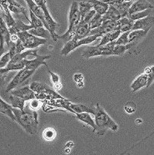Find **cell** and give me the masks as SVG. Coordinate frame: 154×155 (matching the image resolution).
Segmentation results:
<instances>
[{
  "mask_svg": "<svg viewBox=\"0 0 154 155\" xmlns=\"http://www.w3.org/2000/svg\"><path fill=\"white\" fill-rule=\"evenodd\" d=\"M148 9H153V5L147 0H135L128 9V14L141 12Z\"/></svg>",
  "mask_w": 154,
  "mask_h": 155,
  "instance_id": "2e32d148",
  "label": "cell"
},
{
  "mask_svg": "<svg viewBox=\"0 0 154 155\" xmlns=\"http://www.w3.org/2000/svg\"><path fill=\"white\" fill-rule=\"evenodd\" d=\"M102 1L108 3L109 5H114V6H116L122 2V0H102Z\"/></svg>",
  "mask_w": 154,
  "mask_h": 155,
  "instance_id": "60d3db41",
  "label": "cell"
},
{
  "mask_svg": "<svg viewBox=\"0 0 154 155\" xmlns=\"http://www.w3.org/2000/svg\"><path fill=\"white\" fill-rule=\"evenodd\" d=\"M151 12H152V9H145L144 11H141V12H135V13L132 14H128L127 16H128L129 19H131L133 21H136L138 19H142L144 17H146L148 15H149L151 14Z\"/></svg>",
  "mask_w": 154,
  "mask_h": 155,
  "instance_id": "f546056e",
  "label": "cell"
},
{
  "mask_svg": "<svg viewBox=\"0 0 154 155\" xmlns=\"http://www.w3.org/2000/svg\"><path fill=\"white\" fill-rule=\"evenodd\" d=\"M135 0H122V2H127V3L132 4Z\"/></svg>",
  "mask_w": 154,
  "mask_h": 155,
  "instance_id": "f6af8a7d",
  "label": "cell"
},
{
  "mask_svg": "<svg viewBox=\"0 0 154 155\" xmlns=\"http://www.w3.org/2000/svg\"><path fill=\"white\" fill-rule=\"evenodd\" d=\"M10 32L7 26L3 17H2L1 10H0V43L6 44L7 46L11 43Z\"/></svg>",
  "mask_w": 154,
  "mask_h": 155,
  "instance_id": "5bb4252c",
  "label": "cell"
},
{
  "mask_svg": "<svg viewBox=\"0 0 154 155\" xmlns=\"http://www.w3.org/2000/svg\"><path fill=\"white\" fill-rule=\"evenodd\" d=\"M34 73L35 70H29V69L26 68L20 70L18 72L17 74L14 77V78L11 80V82L8 84V86L6 87V89H5V91L9 92V91H12L14 89L17 88L19 86L23 84L26 80L30 78L31 76L33 75Z\"/></svg>",
  "mask_w": 154,
  "mask_h": 155,
  "instance_id": "ba28073f",
  "label": "cell"
},
{
  "mask_svg": "<svg viewBox=\"0 0 154 155\" xmlns=\"http://www.w3.org/2000/svg\"><path fill=\"white\" fill-rule=\"evenodd\" d=\"M144 73L147 75V77H148L147 87H149L154 81V66H152V67H147L146 68H145V70H144Z\"/></svg>",
  "mask_w": 154,
  "mask_h": 155,
  "instance_id": "e575fe53",
  "label": "cell"
},
{
  "mask_svg": "<svg viewBox=\"0 0 154 155\" xmlns=\"http://www.w3.org/2000/svg\"><path fill=\"white\" fill-rule=\"evenodd\" d=\"M56 135V130L52 127L46 128L43 132V137L44 138V140H53Z\"/></svg>",
  "mask_w": 154,
  "mask_h": 155,
  "instance_id": "836d02e7",
  "label": "cell"
},
{
  "mask_svg": "<svg viewBox=\"0 0 154 155\" xmlns=\"http://www.w3.org/2000/svg\"><path fill=\"white\" fill-rule=\"evenodd\" d=\"M89 2L91 3L93 9L95 11L96 13H98L101 15H104L109 8V5L106 2H103L102 0L101 1H100V0H90Z\"/></svg>",
  "mask_w": 154,
  "mask_h": 155,
  "instance_id": "cb8c5ba5",
  "label": "cell"
},
{
  "mask_svg": "<svg viewBox=\"0 0 154 155\" xmlns=\"http://www.w3.org/2000/svg\"><path fill=\"white\" fill-rule=\"evenodd\" d=\"M12 106L9 105L7 102H5L0 96V114L5 115L10 118L12 121L16 122V119L12 110Z\"/></svg>",
  "mask_w": 154,
  "mask_h": 155,
  "instance_id": "44dd1931",
  "label": "cell"
},
{
  "mask_svg": "<svg viewBox=\"0 0 154 155\" xmlns=\"http://www.w3.org/2000/svg\"><path fill=\"white\" fill-rule=\"evenodd\" d=\"M79 10H80V15H81V19L88 13L91 9H93L92 5L90 2H78Z\"/></svg>",
  "mask_w": 154,
  "mask_h": 155,
  "instance_id": "f1b7e54d",
  "label": "cell"
},
{
  "mask_svg": "<svg viewBox=\"0 0 154 155\" xmlns=\"http://www.w3.org/2000/svg\"><path fill=\"white\" fill-rule=\"evenodd\" d=\"M90 32H91V28H90L88 22L80 21V23L77 25V28H76L75 34H74L73 39L75 40H79V39L87 37L89 36Z\"/></svg>",
  "mask_w": 154,
  "mask_h": 155,
  "instance_id": "e0dca14e",
  "label": "cell"
},
{
  "mask_svg": "<svg viewBox=\"0 0 154 155\" xmlns=\"http://www.w3.org/2000/svg\"><path fill=\"white\" fill-rule=\"evenodd\" d=\"M12 110L16 119V123L19 124L26 132L32 135L37 133L39 120L36 110L30 109L29 107L23 110L12 107Z\"/></svg>",
  "mask_w": 154,
  "mask_h": 155,
  "instance_id": "6da1fadb",
  "label": "cell"
},
{
  "mask_svg": "<svg viewBox=\"0 0 154 155\" xmlns=\"http://www.w3.org/2000/svg\"><path fill=\"white\" fill-rule=\"evenodd\" d=\"M76 117L77 120H79L81 122H84L86 124H87L88 126H91L93 128V131L95 132L96 130V124L95 121L91 118V117L90 116L89 113H80V114H76Z\"/></svg>",
  "mask_w": 154,
  "mask_h": 155,
  "instance_id": "83f0119b",
  "label": "cell"
},
{
  "mask_svg": "<svg viewBox=\"0 0 154 155\" xmlns=\"http://www.w3.org/2000/svg\"><path fill=\"white\" fill-rule=\"evenodd\" d=\"M137 107L136 104L133 103L132 101H129V102L126 103L125 105L124 106V110L125 112L128 114H132L136 111Z\"/></svg>",
  "mask_w": 154,
  "mask_h": 155,
  "instance_id": "8d00e7d4",
  "label": "cell"
},
{
  "mask_svg": "<svg viewBox=\"0 0 154 155\" xmlns=\"http://www.w3.org/2000/svg\"><path fill=\"white\" fill-rule=\"evenodd\" d=\"M121 32L120 30H118V29L108 32V33H106V34H104V36H101V42L98 45V46H104V45H107L108 43L115 41V40H116L118 39V36L121 35Z\"/></svg>",
  "mask_w": 154,
  "mask_h": 155,
  "instance_id": "603a6c76",
  "label": "cell"
},
{
  "mask_svg": "<svg viewBox=\"0 0 154 155\" xmlns=\"http://www.w3.org/2000/svg\"><path fill=\"white\" fill-rule=\"evenodd\" d=\"M28 32H30L31 34L34 35V36L40 38H43V39H50V38H52L50 31L48 30L46 28H44V26H39V27L37 28H33V29H29Z\"/></svg>",
  "mask_w": 154,
  "mask_h": 155,
  "instance_id": "4316f807",
  "label": "cell"
},
{
  "mask_svg": "<svg viewBox=\"0 0 154 155\" xmlns=\"http://www.w3.org/2000/svg\"><path fill=\"white\" fill-rule=\"evenodd\" d=\"M25 1H26V4H27L29 10L32 11V12H33L38 18H39V19H41L43 25H44V27L48 29L47 23H46V19H45V15H44V13H43V10H42V9L38 6L37 4L34 2V0H25Z\"/></svg>",
  "mask_w": 154,
  "mask_h": 155,
  "instance_id": "ac0fdd59",
  "label": "cell"
},
{
  "mask_svg": "<svg viewBox=\"0 0 154 155\" xmlns=\"http://www.w3.org/2000/svg\"><path fill=\"white\" fill-rule=\"evenodd\" d=\"M104 19H103V15H100L98 13H95V15L92 17V19H91L90 22H89V26L91 29H94L95 28L99 27L101 25V23L103 22Z\"/></svg>",
  "mask_w": 154,
  "mask_h": 155,
  "instance_id": "4dcf8cb0",
  "label": "cell"
},
{
  "mask_svg": "<svg viewBox=\"0 0 154 155\" xmlns=\"http://www.w3.org/2000/svg\"><path fill=\"white\" fill-rule=\"evenodd\" d=\"M0 96L5 102L12 106V107L18 108L20 110H23L25 108V101L12 93L4 91H2V94Z\"/></svg>",
  "mask_w": 154,
  "mask_h": 155,
  "instance_id": "30bf717a",
  "label": "cell"
},
{
  "mask_svg": "<svg viewBox=\"0 0 154 155\" xmlns=\"http://www.w3.org/2000/svg\"><path fill=\"white\" fill-rule=\"evenodd\" d=\"M30 109L33 110H36L39 109V108L41 107V104L39 102V99H33L31 100V101L29 102V106H28Z\"/></svg>",
  "mask_w": 154,
  "mask_h": 155,
  "instance_id": "74e56055",
  "label": "cell"
},
{
  "mask_svg": "<svg viewBox=\"0 0 154 155\" xmlns=\"http://www.w3.org/2000/svg\"><path fill=\"white\" fill-rule=\"evenodd\" d=\"M15 49H16V53H20L26 50V47L24 46L23 43L19 38L17 39V41L15 42Z\"/></svg>",
  "mask_w": 154,
  "mask_h": 155,
  "instance_id": "f35d334b",
  "label": "cell"
},
{
  "mask_svg": "<svg viewBox=\"0 0 154 155\" xmlns=\"http://www.w3.org/2000/svg\"><path fill=\"white\" fill-rule=\"evenodd\" d=\"M66 104L69 108L74 111V114H80V113H89V114H93L94 115L96 110V107H88L82 104H73L69 101L66 100Z\"/></svg>",
  "mask_w": 154,
  "mask_h": 155,
  "instance_id": "9a60e30c",
  "label": "cell"
},
{
  "mask_svg": "<svg viewBox=\"0 0 154 155\" xmlns=\"http://www.w3.org/2000/svg\"><path fill=\"white\" fill-rule=\"evenodd\" d=\"M130 31L121 32L118 39L115 40V41L111 42V43L114 45H127L128 43H129V40H128V34H129Z\"/></svg>",
  "mask_w": 154,
  "mask_h": 155,
  "instance_id": "1f68e13d",
  "label": "cell"
},
{
  "mask_svg": "<svg viewBox=\"0 0 154 155\" xmlns=\"http://www.w3.org/2000/svg\"><path fill=\"white\" fill-rule=\"evenodd\" d=\"M5 77H6V73H0V88L2 87V84L4 83L5 80Z\"/></svg>",
  "mask_w": 154,
  "mask_h": 155,
  "instance_id": "b9f144b4",
  "label": "cell"
},
{
  "mask_svg": "<svg viewBox=\"0 0 154 155\" xmlns=\"http://www.w3.org/2000/svg\"><path fill=\"white\" fill-rule=\"evenodd\" d=\"M11 56L9 52H7V53H5L0 58V69L4 68L8 65V63L10 62L11 60Z\"/></svg>",
  "mask_w": 154,
  "mask_h": 155,
  "instance_id": "d590c367",
  "label": "cell"
},
{
  "mask_svg": "<svg viewBox=\"0 0 154 155\" xmlns=\"http://www.w3.org/2000/svg\"><path fill=\"white\" fill-rule=\"evenodd\" d=\"M30 88L35 92L36 99L40 101H51L56 99H64L63 97L53 91L49 86L40 82H33L29 85Z\"/></svg>",
  "mask_w": 154,
  "mask_h": 155,
  "instance_id": "277c9868",
  "label": "cell"
},
{
  "mask_svg": "<svg viewBox=\"0 0 154 155\" xmlns=\"http://www.w3.org/2000/svg\"><path fill=\"white\" fill-rule=\"evenodd\" d=\"M34 2L37 4L38 6L43 10V13H44L45 19H46V22L48 26V30L50 31L52 39L54 41H57L58 40V35L56 34L55 30H56V28L58 27L59 25L56 21H54V19L52 18L51 15L50 14V12H49L47 6H46V0H34Z\"/></svg>",
  "mask_w": 154,
  "mask_h": 155,
  "instance_id": "8992f818",
  "label": "cell"
},
{
  "mask_svg": "<svg viewBox=\"0 0 154 155\" xmlns=\"http://www.w3.org/2000/svg\"><path fill=\"white\" fill-rule=\"evenodd\" d=\"M148 77L145 73H142L136 77L131 84V90L132 92H136L143 87H147Z\"/></svg>",
  "mask_w": 154,
  "mask_h": 155,
  "instance_id": "d6986e66",
  "label": "cell"
},
{
  "mask_svg": "<svg viewBox=\"0 0 154 155\" xmlns=\"http://www.w3.org/2000/svg\"><path fill=\"white\" fill-rule=\"evenodd\" d=\"M121 18L120 11L117 9L114 5H109V8L105 12L104 15H103V19L104 20H113L118 21Z\"/></svg>",
  "mask_w": 154,
  "mask_h": 155,
  "instance_id": "7402d4cb",
  "label": "cell"
},
{
  "mask_svg": "<svg viewBox=\"0 0 154 155\" xmlns=\"http://www.w3.org/2000/svg\"><path fill=\"white\" fill-rule=\"evenodd\" d=\"M9 92L12 93L15 95L21 97L25 101H31V100L36 98L35 92L28 85L24 86L22 87H19V88H15L12 90V91H9Z\"/></svg>",
  "mask_w": 154,
  "mask_h": 155,
  "instance_id": "7c38bea8",
  "label": "cell"
},
{
  "mask_svg": "<svg viewBox=\"0 0 154 155\" xmlns=\"http://www.w3.org/2000/svg\"><path fill=\"white\" fill-rule=\"evenodd\" d=\"M53 85H54V88L56 89V90H60V88L62 87V85L60 84V82L57 83V84H53Z\"/></svg>",
  "mask_w": 154,
  "mask_h": 155,
  "instance_id": "ee69618b",
  "label": "cell"
},
{
  "mask_svg": "<svg viewBox=\"0 0 154 155\" xmlns=\"http://www.w3.org/2000/svg\"><path fill=\"white\" fill-rule=\"evenodd\" d=\"M117 29H118V21L104 20L99 27L91 29L90 33H89V36L94 35V36H97L98 38H100L108 32L117 30Z\"/></svg>",
  "mask_w": 154,
  "mask_h": 155,
  "instance_id": "9c48e42d",
  "label": "cell"
},
{
  "mask_svg": "<svg viewBox=\"0 0 154 155\" xmlns=\"http://www.w3.org/2000/svg\"><path fill=\"white\" fill-rule=\"evenodd\" d=\"M94 120L96 124L95 132L98 136L104 135L108 130H111L114 132L118 130V125L98 104L96 105Z\"/></svg>",
  "mask_w": 154,
  "mask_h": 155,
  "instance_id": "7a4b0ae2",
  "label": "cell"
},
{
  "mask_svg": "<svg viewBox=\"0 0 154 155\" xmlns=\"http://www.w3.org/2000/svg\"><path fill=\"white\" fill-rule=\"evenodd\" d=\"M51 57L50 55H46V56H41V55H38L35 58L33 59H24L26 67L25 68L29 69V70H35L39 67L41 65H45L46 66V60H48Z\"/></svg>",
  "mask_w": 154,
  "mask_h": 155,
  "instance_id": "8fae6325",
  "label": "cell"
},
{
  "mask_svg": "<svg viewBox=\"0 0 154 155\" xmlns=\"http://www.w3.org/2000/svg\"><path fill=\"white\" fill-rule=\"evenodd\" d=\"M4 45L5 44H3V43H0V58L2 57V55H3L5 52V46H4Z\"/></svg>",
  "mask_w": 154,
  "mask_h": 155,
  "instance_id": "7bdbcfd3",
  "label": "cell"
},
{
  "mask_svg": "<svg viewBox=\"0 0 154 155\" xmlns=\"http://www.w3.org/2000/svg\"><path fill=\"white\" fill-rule=\"evenodd\" d=\"M29 17H30L29 18V19H30V21H29V24L32 25L33 29V28L39 27V26H44V25H43L41 19H39V18H38L37 16H36V15L32 12V11L29 10Z\"/></svg>",
  "mask_w": 154,
  "mask_h": 155,
  "instance_id": "d6a6232c",
  "label": "cell"
},
{
  "mask_svg": "<svg viewBox=\"0 0 154 155\" xmlns=\"http://www.w3.org/2000/svg\"><path fill=\"white\" fill-rule=\"evenodd\" d=\"M17 35L26 49H35L41 45L46 44L47 41L46 39L38 37V36L31 34L28 31L18 32Z\"/></svg>",
  "mask_w": 154,
  "mask_h": 155,
  "instance_id": "52a82bcc",
  "label": "cell"
},
{
  "mask_svg": "<svg viewBox=\"0 0 154 155\" xmlns=\"http://www.w3.org/2000/svg\"><path fill=\"white\" fill-rule=\"evenodd\" d=\"M8 6L10 12L16 14H23L24 16L28 21H30L29 17L27 16V10L24 6H22L21 4L16 2L15 0H8Z\"/></svg>",
  "mask_w": 154,
  "mask_h": 155,
  "instance_id": "ffe728a7",
  "label": "cell"
},
{
  "mask_svg": "<svg viewBox=\"0 0 154 155\" xmlns=\"http://www.w3.org/2000/svg\"><path fill=\"white\" fill-rule=\"evenodd\" d=\"M113 46L114 44L111 43H108L104 46H89L85 49L82 53V57L85 59L91 58L98 56H114L113 53Z\"/></svg>",
  "mask_w": 154,
  "mask_h": 155,
  "instance_id": "5b68a950",
  "label": "cell"
},
{
  "mask_svg": "<svg viewBox=\"0 0 154 155\" xmlns=\"http://www.w3.org/2000/svg\"><path fill=\"white\" fill-rule=\"evenodd\" d=\"M46 67L47 68L48 73H50V76H51V80H52V81H53V84H57V83H59V80H60V78H59L58 75H56V74H55L54 73H53V72L50 71V70L48 69L47 65L46 66Z\"/></svg>",
  "mask_w": 154,
  "mask_h": 155,
  "instance_id": "ab89813d",
  "label": "cell"
},
{
  "mask_svg": "<svg viewBox=\"0 0 154 155\" xmlns=\"http://www.w3.org/2000/svg\"><path fill=\"white\" fill-rule=\"evenodd\" d=\"M80 20H81V15H80V10H79L78 2L74 1L72 2L70 12H69L67 30L63 35H58V40L60 39L65 43L71 40L75 34L76 28H77V25L80 23Z\"/></svg>",
  "mask_w": 154,
  "mask_h": 155,
  "instance_id": "3957f363",
  "label": "cell"
},
{
  "mask_svg": "<svg viewBox=\"0 0 154 155\" xmlns=\"http://www.w3.org/2000/svg\"><path fill=\"white\" fill-rule=\"evenodd\" d=\"M154 26V16L149 15L146 17L138 19L135 21L132 26V29H142V30L149 31Z\"/></svg>",
  "mask_w": 154,
  "mask_h": 155,
  "instance_id": "4fadbf2b",
  "label": "cell"
},
{
  "mask_svg": "<svg viewBox=\"0 0 154 155\" xmlns=\"http://www.w3.org/2000/svg\"><path fill=\"white\" fill-rule=\"evenodd\" d=\"M134 22L135 21L129 19L128 16L121 18L119 20H118V29L121 31V32L132 30Z\"/></svg>",
  "mask_w": 154,
  "mask_h": 155,
  "instance_id": "484cf974",
  "label": "cell"
},
{
  "mask_svg": "<svg viewBox=\"0 0 154 155\" xmlns=\"http://www.w3.org/2000/svg\"><path fill=\"white\" fill-rule=\"evenodd\" d=\"M149 31L142 30V29H132L128 34V40L129 43H134L136 44L139 40L143 39L147 35Z\"/></svg>",
  "mask_w": 154,
  "mask_h": 155,
  "instance_id": "d4e9b609",
  "label": "cell"
}]
</instances>
